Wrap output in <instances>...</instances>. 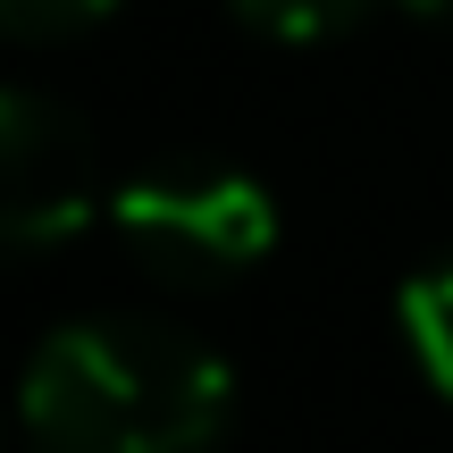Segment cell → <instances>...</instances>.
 <instances>
[{
    "label": "cell",
    "instance_id": "obj_1",
    "mask_svg": "<svg viewBox=\"0 0 453 453\" xmlns=\"http://www.w3.org/2000/svg\"><path fill=\"white\" fill-rule=\"evenodd\" d=\"M34 453H211L235 420V378L168 319H76L17 387Z\"/></svg>",
    "mask_w": 453,
    "mask_h": 453
},
{
    "label": "cell",
    "instance_id": "obj_2",
    "mask_svg": "<svg viewBox=\"0 0 453 453\" xmlns=\"http://www.w3.org/2000/svg\"><path fill=\"white\" fill-rule=\"evenodd\" d=\"M110 235L127 243L134 269L168 277V286H226L269 260L277 202L243 168L177 160V168H143L110 194Z\"/></svg>",
    "mask_w": 453,
    "mask_h": 453
},
{
    "label": "cell",
    "instance_id": "obj_3",
    "mask_svg": "<svg viewBox=\"0 0 453 453\" xmlns=\"http://www.w3.org/2000/svg\"><path fill=\"white\" fill-rule=\"evenodd\" d=\"M101 211L93 134L42 93L0 84V252H50Z\"/></svg>",
    "mask_w": 453,
    "mask_h": 453
},
{
    "label": "cell",
    "instance_id": "obj_4",
    "mask_svg": "<svg viewBox=\"0 0 453 453\" xmlns=\"http://www.w3.org/2000/svg\"><path fill=\"white\" fill-rule=\"evenodd\" d=\"M395 319H403V344H411V361H420V378L453 403V260L445 269H420L395 294Z\"/></svg>",
    "mask_w": 453,
    "mask_h": 453
},
{
    "label": "cell",
    "instance_id": "obj_5",
    "mask_svg": "<svg viewBox=\"0 0 453 453\" xmlns=\"http://www.w3.org/2000/svg\"><path fill=\"white\" fill-rule=\"evenodd\" d=\"M226 9H235L252 34H269V42H336V34H353L378 0H226Z\"/></svg>",
    "mask_w": 453,
    "mask_h": 453
},
{
    "label": "cell",
    "instance_id": "obj_6",
    "mask_svg": "<svg viewBox=\"0 0 453 453\" xmlns=\"http://www.w3.org/2000/svg\"><path fill=\"white\" fill-rule=\"evenodd\" d=\"M110 9L118 0H0V34H17V42H59V34H84Z\"/></svg>",
    "mask_w": 453,
    "mask_h": 453
},
{
    "label": "cell",
    "instance_id": "obj_7",
    "mask_svg": "<svg viewBox=\"0 0 453 453\" xmlns=\"http://www.w3.org/2000/svg\"><path fill=\"white\" fill-rule=\"evenodd\" d=\"M403 17H420V26H453V0H395Z\"/></svg>",
    "mask_w": 453,
    "mask_h": 453
}]
</instances>
